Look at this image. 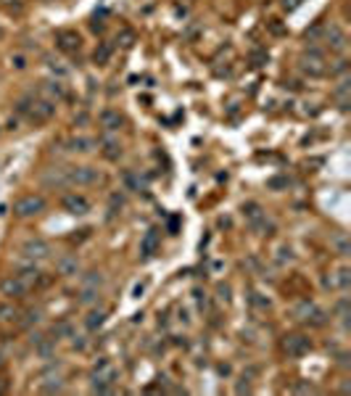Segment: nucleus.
<instances>
[{
	"instance_id": "nucleus-36",
	"label": "nucleus",
	"mask_w": 351,
	"mask_h": 396,
	"mask_svg": "<svg viewBox=\"0 0 351 396\" xmlns=\"http://www.w3.org/2000/svg\"><path fill=\"white\" fill-rule=\"evenodd\" d=\"M254 61L256 66H262V61H267V53H254Z\"/></svg>"
},
{
	"instance_id": "nucleus-22",
	"label": "nucleus",
	"mask_w": 351,
	"mask_h": 396,
	"mask_svg": "<svg viewBox=\"0 0 351 396\" xmlns=\"http://www.w3.org/2000/svg\"><path fill=\"white\" fill-rule=\"evenodd\" d=\"M45 93H48L50 98H56V101H61V98L66 95V90H64V82H58V79H50V82H45Z\"/></svg>"
},
{
	"instance_id": "nucleus-23",
	"label": "nucleus",
	"mask_w": 351,
	"mask_h": 396,
	"mask_svg": "<svg viewBox=\"0 0 351 396\" xmlns=\"http://www.w3.org/2000/svg\"><path fill=\"white\" fill-rule=\"evenodd\" d=\"M106 322V312L101 309V312H90L87 315V319H85V325H87V330H98Z\"/></svg>"
},
{
	"instance_id": "nucleus-19",
	"label": "nucleus",
	"mask_w": 351,
	"mask_h": 396,
	"mask_svg": "<svg viewBox=\"0 0 351 396\" xmlns=\"http://www.w3.org/2000/svg\"><path fill=\"white\" fill-rule=\"evenodd\" d=\"M40 391H45V394H58V391H64L61 375H45L42 383H40Z\"/></svg>"
},
{
	"instance_id": "nucleus-24",
	"label": "nucleus",
	"mask_w": 351,
	"mask_h": 396,
	"mask_svg": "<svg viewBox=\"0 0 351 396\" xmlns=\"http://www.w3.org/2000/svg\"><path fill=\"white\" fill-rule=\"evenodd\" d=\"M98 301V288H85V291L79 293V304H95Z\"/></svg>"
},
{
	"instance_id": "nucleus-5",
	"label": "nucleus",
	"mask_w": 351,
	"mask_h": 396,
	"mask_svg": "<svg viewBox=\"0 0 351 396\" xmlns=\"http://www.w3.org/2000/svg\"><path fill=\"white\" fill-rule=\"evenodd\" d=\"M103 180V174L95 169V166H72L66 169V182L69 185H79V188H87V185H98Z\"/></svg>"
},
{
	"instance_id": "nucleus-26",
	"label": "nucleus",
	"mask_w": 351,
	"mask_h": 396,
	"mask_svg": "<svg viewBox=\"0 0 351 396\" xmlns=\"http://www.w3.org/2000/svg\"><path fill=\"white\" fill-rule=\"evenodd\" d=\"M349 275H351V272H349L346 267H341V270H338V280H335V288H346L349 280H351Z\"/></svg>"
},
{
	"instance_id": "nucleus-14",
	"label": "nucleus",
	"mask_w": 351,
	"mask_h": 396,
	"mask_svg": "<svg viewBox=\"0 0 351 396\" xmlns=\"http://www.w3.org/2000/svg\"><path fill=\"white\" fill-rule=\"evenodd\" d=\"M69 151H74V154H90V151H95L98 143L93 138H85V135H79V138H72L66 143Z\"/></svg>"
},
{
	"instance_id": "nucleus-17",
	"label": "nucleus",
	"mask_w": 351,
	"mask_h": 396,
	"mask_svg": "<svg viewBox=\"0 0 351 396\" xmlns=\"http://www.w3.org/2000/svg\"><path fill=\"white\" fill-rule=\"evenodd\" d=\"M121 124H124V119H121L119 111H103L101 114V127L109 129V132H117Z\"/></svg>"
},
{
	"instance_id": "nucleus-3",
	"label": "nucleus",
	"mask_w": 351,
	"mask_h": 396,
	"mask_svg": "<svg viewBox=\"0 0 351 396\" xmlns=\"http://www.w3.org/2000/svg\"><path fill=\"white\" fill-rule=\"evenodd\" d=\"M280 349H283V354L288 359H299V356L312 352V341H309V336H304V333H288V336L280 341Z\"/></svg>"
},
{
	"instance_id": "nucleus-6",
	"label": "nucleus",
	"mask_w": 351,
	"mask_h": 396,
	"mask_svg": "<svg viewBox=\"0 0 351 396\" xmlns=\"http://www.w3.org/2000/svg\"><path fill=\"white\" fill-rule=\"evenodd\" d=\"M299 66H301L304 74H309V77H322V74H325V58H322V53H319L317 48L301 53Z\"/></svg>"
},
{
	"instance_id": "nucleus-32",
	"label": "nucleus",
	"mask_w": 351,
	"mask_h": 396,
	"mask_svg": "<svg viewBox=\"0 0 351 396\" xmlns=\"http://www.w3.org/2000/svg\"><path fill=\"white\" fill-rule=\"evenodd\" d=\"M11 61H13V66H16V69H24V66H27V58H24V56H13Z\"/></svg>"
},
{
	"instance_id": "nucleus-15",
	"label": "nucleus",
	"mask_w": 351,
	"mask_h": 396,
	"mask_svg": "<svg viewBox=\"0 0 351 396\" xmlns=\"http://www.w3.org/2000/svg\"><path fill=\"white\" fill-rule=\"evenodd\" d=\"M156 248H158V230H148L140 240V254L148 259V256L156 254Z\"/></svg>"
},
{
	"instance_id": "nucleus-13",
	"label": "nucleus",
	"mask_w": 351,
	"mask_h": 396,
	"mask_svg": "<svg viewBox=\"0 0 351 396\" xmlns=\"http://www.w3.org/2000/svg\"><path fill=\"white\" fill-rule=\"evenodd\" d=\"M325 40H327V45H330L333 50H346V35L341 32L338 27H327L325 29Z\"/></svg>"
},
{
	"instance_id": "nucleus-16",
	"label": "nucleus",
	"mask_w": 351,
	"mask_h": 396,
	"mask_svg": "<svg viewBox=\"0 0 351 396\" xmlns=\"http://www.w3.org/2000/svg\"><path fill=\"white\" fill-rule=\"evenodd\" d=\"M56 270H58V275H66V277L77 275V272H79V262H77V256H61V259H58V264H56Z\"/></svg>"
},
{
	"instance_id": "nucleus-25",
	"label": "nucleus",
	"mask_w": 351,
	"mask_h": 396,
	"mask_svg": "<svg viewBox=\"0 0 351 396\" xmlns=\"http://www.w3.org/2000/svg\"><path fill=\"white\" fill-rule=\"evenodd\" d=\"M291 391H293V394H314L317 388L312 386V383H307V380H299V383H296V386L291 388Z\"/></svg>"
},
{
	"instance_id": "nucleus-28",
	"label": "nucleus",
	"mask_w": 351,
	"mask_h": 396,
	"mask_svg": "<svg viewBox=\"0 0 351 396\" xmlns=\"http://www.w3.org/2000/svg\"><path fill=\"white\" fill-rule=\"evenodd\" d=\"M335 248H338V254H341V256H349V240H346V235L335 238Z\"/></svg>"
},
{
	"instance_id": "nucleus-37",
	"label": "nucleus",
	"mask_w": 351,
	"mask_h": 396,
	"mask_svg": "<svg viewBox=\"0 0 351 396\" xmlns=\"http://www.w3.org/2000/svg\"><path fill=\"white\" fill-rule=\"evenodd\" d=\"M5 388H8V383H5L3 378H0V394H5Z\"/></svg>"
},
{
	"instance_id": "nucleus-11",
	"label": "nucleus",
	"mask_w": 351,
	"mask_h": 396,
	"mask_svg": "<svg viewBox=\"0 0 351 396\" xmlns=\"http://www.w3.org/2000/svg\"><path fill=\"white\" fill-rule=\"evenodd\" d=\"M61 206H64V211H69V214H74V217H82V214H87V211H90V201H87L85 196L69 193V196H64V201H61Z\"/></svg>"
},
{
	"instance_id": "nucleus-30",
	"label": "nucleus",
	"mask_w": 351,
	"mask_h": 396,
	"mask_svg": "<svg viewBox=\"0 0 351 396\" xmlns=\"http://www.w3.org/2000/svg\"><path fill=\"white\" fill-rule=\"evenodd\" d=\"M270 32H272V35H283V32H285V27L280 24L277 19H272V21H270Z\"/></svg>"
},
{
	"instance_id": "nucleus-31",
	"label": "nucleus",
	"mask_w": 351,
	"mask_h": 396,
	"mask_svg": "<svg viewBox=\"0 0 351 396\" xmlns=\"http://www.w3.org/2000/svg\"><path fill=\"white\" fill-rule=\"evenodd\" d=\"M37 319H40V312H27V319H24V325H32V322H37Z\"/></svg>"
},
{
	"instance_id": "nucleus-1",
	"label": "nucleus",
	"mask_w": 351,
	"mask_h": 396,
	"mask_svg": "<svg viewBox=\"0 0 351 396\" xmlns=\"http://www.w3.org/2000/svg\"><path fill=\"white\" fill-rule=\"evenodd\" d=\"M19 114H24L29 121L40 124V121H48L56 114V106H53V101H32V98H24V101H19Z\"/></svg>"
},
{
	"instance_id": "nucleus-38",
	"label": "nucleus",
	"mask_w": 351,
	"mask_h": 396,
	"mask_svg": "<svg viewBox=\"0 0 351 396\" xmlns=\"http://www.w3.org/2000/svg\"><path fill=\"white\" fill-rule=\"evenodd\" d=\"M0 364H3V356H0Z\"/></svg>"
},
{
	"instance_id": "nucleus-18",
	"label": "nucleus",
	"mask_w": 351,
	"mask_h": 396,
	"mask_svg": "<svg viewBox=\"0 0 351 396\" xmlns=\"http://www.w3.org/2000/svg\"><path fill=\"white\" fill-rule=\"evenodd\" d=\"M101 151H103V156L109 158V161H117V158L121 156V146H119V140H114V138H103L101 140Z\"/></svg>"
},
{
	"instance_id": "nucleus-8",
	"label": "nucleus",
	"mask_w": 351,
	"mask_h": 396,
	"mask_svg": "<svg viewBox=\"0 0 351 396\" xmlns=\"http://www.w3.org/2000/svg\"><path fill=\"white\" fill-rule=\"evenodd\" d=\"M29 291H32V288L24 283L21 275H8V277L0 280V293L8 296V299H24Z\"/></svg>"
},
{
	"instance_id": "nucleus-12",
	"label": "nucleus",
	"mask_w": 351,
	"mask_h": 396,
	"mask_svg": "<svg viewBox=\"0 0 351 396\" xmlns=\"http://www.w3.org/2000/svg\"><path fill=\"white\" fill-rule=\"evenodd\" d=\"M243 217H246V222L251 225V230L262 222V219L267 217V211L259 206V203H254V201H248V203H243Z\"/></svg>"
},
{
	"instance_id": "nucleus-33",
	"label": "nucleus",
	"mask_w": 351,
	"mask_h": 396,
	"mask_svg": "<svg viewBox=\"0 0 351 396\" xmlns=\"http://www.w3.org/2000/svg\"><path fill=\"white\" fill-rule=\"evenodd\" d=\"M121 203H124V201H121L119 196H111V209H114V211H117V209H121Z\"/></svg>"
},
{
	"instance_id": "nucleus-39",
	"label": "nucleus",
	"mask_w": 351,
	"mask_h": 396,
	"mask_svg": "<svg viewBox=\"0 0 351 396\" xmlns=\"http://www.w3.org/2000/svg\"><path fill=\"white\" fill-rule=\"evenodd\" d=\"M0 37H3V29H0Z\"/></svg>"
},
{
	"instance_id": "nucleus-34",
	"label": "nucleus",
	"mask_w": 351,
	"mask_h": 396,
	"mask_svg": "<svg viewBox=\"0 0 351 396\" xmlns=\"http://www.w3.org/2000/svg\"><path fill=\"white\" fill-rule=\"evenodd\" d=\"M90 27H93V32H103V21H98V19L90 21Z\"/></svg>"
},
{
	"instance_id": "nucleus-27",
	"label": "nucleus",
	"mask_w": 351,
	"mask_h": 396,
	"mask_svg": "<svg viewBox=\"0 0 351 396\" xmlns=\"http://www.w3.org/2000/svg\"><path fill=\"white\" fill-rule=\"evenodd\" d=\"M101 283H103L101 272H90V277H85V288H98Z\"/></svg>"
},
{
	"instance_id": "nucleus-10",
	"label": "nucleus",
	"mask_w": 351,
	"mask_h": 396,
	"mask_svg": "<svg viewBox=\"0 0 351 396\" xmlns=\"http://www.w3.org/2000/svg\"><path fill=\"white\" fill-rule=\"evenodd\" d=\"M21 254L27 259H45V256H50V243L42 238H29L21 246Z\"/></svg>"
},
{
	"instance_id": "nucleus-9",
	"label": "nucleus",
	"mask_w": 351,
	"mask_h": 396,
	"mask_svg": "<svg viewBox=\"0 0 351 396\" xmlns=\"http://www.w3.org/2000/svg\"><path fill=\"white\" fill-rule=\"evenodd\" d=\"M56 45L64 53H77L79 45H82V37L77 29H58L56 32Z\"/></svg>"
},
{
	"instance_id": "nucleus-4",
	"label": "nucleus",
	"mask_w": 351,
	"mask_h": 396,
	"mask_svg": "<svg viewBox=\"0 0 351 396\" xmlns=\"http://www.w3.org/2000/svg\"><path fill=\"white\" fill-rule=\"evenodd\" d=\"M293 317L296 319H301V322H307V325H314V327H319V325H325V312L317 307L314 301H309V299H301L299 304L293 307Z\"/></svg>"
},
{
	"instance_id": "nucleus-35",
	"label": "nucleus",
	"mask_w": 351,
	"mask_h": 396,
	"mask_svg": "<svg viewBox=\"0 0 351 396\" xmlns=\"http://www.w3.org/2000/svg\"><path fill=\"white\" fill-rule=\"evenodd\" d=\"M280 3H283V8H296V5H299V0H280Z\"/></svg>"
},
{
	"instance_id": "nucleus-21",
	"label": "nucleus",
	"mask_w": 351,
	"mask_h": 396,
	"mask_svg": "<svg viewBox=\"0 0 351 396\" xmlns=\"http://www.w3.org/2000/svg\"><path fill=\"white\" fill-rule=\"evenodd\" d=\"M109 58H111V45H109V42H101V45L95 48V53H93V61H95L98 66H106V64H109Z\"/></svg>"
},
{
	"instance_id": "nucleus-29",
	"label": "nucleus",
	"mask_w": 351,
	"mask_h": 396,
	"mask_svg": "<svg viewBox=\"0 0 351 396\" xmlns=\"http://www.w3.org/2000/svg\"><path fill=\"white\" fill-rule=\"evenodd\" d=\"M251 304L259 307V309H270V299H262L259 293H251Z\"/></svg>"
},
{
	"instance_id": "nucleus-2",
	"label": "nucleus",
	"mask_w": 351,
	"mask_h": 396,
	"mask_svg": "<svg viewBox=\"0 0 351 396\" xmlns=\"http://www.w3.org/2000/svg\"><path fill=\"white\" fill-rule=\"evenodd\" d=\"M114 380H117V367L109 359H101L93 367V394H109Z\"/></svg>"
},
{
	"instance_id": "nucleus-7",
	"label": "nucleus",
	"mask_w": 351,
	"mask_h": 396,
	"mask_svg": "<svg viewBox=\"0 0 351 396\" xmlns=\"http://www.w3.org/2000/svg\"><path fill=\"white\" fill-rule=\"evenodd\" d=\"M40 211H45V198L35 196V193L21 196L19 201L13 203V214L16 217H35V214H40Z\"/></svg>"
},
{
	"instance_id": "nucleus-20",
	"label": "nucleus",
	"mask_w": 351,
	"mask_h": 396,
	"mask_svg": "<svg viewBox=\"0 0 351 396\" xmlns=\"http://www.w3.org/2000/svg\"><path fill=\"white\" fill-rule=\"evenodd\" d=\"M21 317V312L13 304H0V322H16Z\"/></svg>"
}]
</instances>
